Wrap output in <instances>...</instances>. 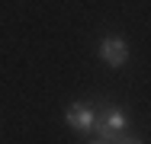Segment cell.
Masks as SVG:
<instances>
[{
	"label": "cell",
	"instance_id": "6da1fadb",
	"mask_svg": "<svg viewBox=\"0 0 151 144\" xmlns=\"http://www.w3.org/2000/svg\"><path fill=\"white\" fill-rule=\"evenodd\" d=\"M125 125L129 118L122 109L109 106V109H96V122H93V131L100 135V141H116L119 135H125Z\"/></svg>",
	"mask_w": 151,
	"mask_h": 144
},
{
	"label": "cell",
	"instance_id": "7a4b0ae2",
	"mask_svg": "<svg viewBox=\"0 0 151 144\" xmlns=\"http://www.w3.org/2000/svg\"><path fill=\"white\" fill-rule=\"evenodd\" d=\"M100 61L109 64V67H125V61H129V45H125V38H122V35H106V38H100Z\"/></svg>",
	"mask_w": 151,
	"mask_h": 144
},
{
	"label": "cell",
	"instance_id": "3957f363",
	"mask_svg": "<svg viewBox=\"0 0 151 144\" xmlns=\"http://www.w3.org/2000/svg\"><path fill=\"white\" fill-rule=\"evenodd\" d=\"M64 118H68V125H71L77 135H90L93 122H96V109H90L87 103H71L68 112H64Z\"/></svg>",
	"mask_w": 151,
	"mask_h": 144
},
{
	"label": "cell",
	"instance_id": "277c9868",
	"mask_svg": "<svg viewBox=\"0 0 151 144\" xmlns=\"http://www.w3.org/2000/svg\"><path fill=\"white\" fill-rule=\"evenodd\" d=\"M113 144H145V141H138V138H129V135H119Z\"/></svg>",
	"mask_w": 151,
	"mask_h": 144
},
{
	"label": "cell",
	"instance_id": "5b68a950",
	"mask_svg": "<svg viewBox=\"0 0 151 144\" xmlns=\"http://www.w3.org/2000/svg\"><path fill=\"white\" fill-rule=\"evenodd\" d=\"M90 144H113V141H90Z\"/></svg>",
	"mask_w": 151,
	"mask_h": 144
}]
</instances>
